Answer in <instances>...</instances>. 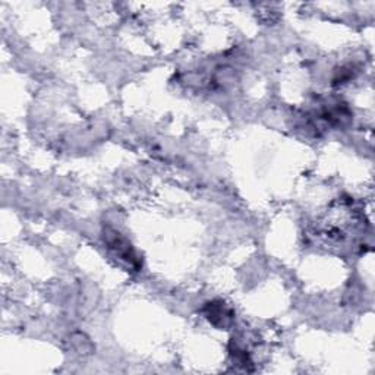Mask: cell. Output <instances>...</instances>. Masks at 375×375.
Returning <instances> with one entry per match:
<instances>
[{"instance_id":"6da1fadb","label":"cell","mask_w":375,"mask_h":375,"mask_svg":"<svg viewBox=\"0 0 375 375\" xmlns=\"http://www.w3.org/2000/svg\"><path fill=\"white\" fill-rule=\"evenodd\" d=\"M104 238H106L109 249L115 254V257H117L123 262H127L129 267L135 270L139 268V261L135 255V251L132 249L131 243L120 233H117L116 231H108L104 233Z\"/></svg>"},{"instance_id":"7a4b0ae2","label":"cell","mask_w":375,"mask_h":375,"mask_svg":"<svg viewBox=\"0 0 375 375\" xmlns=\"http://www.w3.org/2000/svg\"><path fill=\"white\" fill-rule=\"evenodd\" d=\"M205 316L212 324L219 328H227L233 321V312L223 302H210L205 306Z\"/></svg>"}]
</instances>
